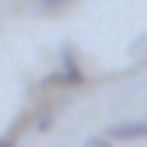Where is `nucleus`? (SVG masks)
<instances>
[{
	"mask_svg": "<svg viewBox=\"0 0 147 147\" xmlns=\"http://www.w3.org/2000/svg\"><path fill=\"white\" fill-rule=\"evenodd\" d=\"M109 140H147V119H130V123H116L105 130Z\"/></svg>",
	"mask_w": 147,
	"mask_h": 147,
	"instance_id": "nucleus-1",
	"label": "nucleus"
},
{
	"mask_svg": "<svg viewBox=\"0 0 147 147\" xmlns=\"http://www.w3.org/2000/svg\"><path fill=\"white\" fill-rule=\"evenodd\" d=\"M60 63H63V70L56 74V77H60V84H84V70H81L77 56H74V46H63Z\"/></svg>",
	"mask_w": 147,
	"mask_h": 147,
	"instance_id": "nucleus-2",
	"label": "nucleus"
},
{
	"mask_svg": "<svg viewBox=\"0 0 147 147\" xmlns=\"http://www.w3.org/2000/svg\"><path fill=\"white\" fill-rule=\"evenodd\" d=\"M81 147H112V140H109V137H102V133H98V137H88V140H84Z\"/></svg>",
	"mask_w": 147,
	"mask_h": 147,
	"instance_id": "nucleus-3",
	"label": "nucleus"
},
{
	"mask_svg": "<svg viewBox=\"0 0 147 147\" xmlns=\"http://www.w3.org/2000/svg\"><path fill=\"white\" fill-rule=\"evenodd\" d=\"M39 4H42L46 11H56V7H63V4H67V0H39Z\"/></svg>",
	"mask_w": 147,
	"mask_h": 147,
	"instance_id": "nucleus-4",
	"label": "nucleus"
},
{
	"mask_svg": "<svg viewBox=\"0 0 147 147\" xmlns=\"http://www.w3.org/2000/svg\"><path fill=\"white\" fill-rule=\"evenodd\" d=\"M49 123H53V116H49V112H46V116H39V119H35V126H39V130H46V126H49Z\"/></svg>",
	"mask_w": 147,
	"mask_h": 147,
	"instance_id": "nucleus-5",
	"label": "nucleus"
},
{
	"mask_svg": "<svg viewBox=\"0 0 147 147\" xmlns=\"http://www.w3.org/2000/svg\"><path fill=\"white\" fill-rule=\"evenodd\" d=\"M0 147H14V144H11V137H0Z\"/></svg>",
	"mask_w": 147,
	"mask_h": 147,
	"instance_id": "nucleus-6",
	"label": "nucleus"
}]
</instances>
